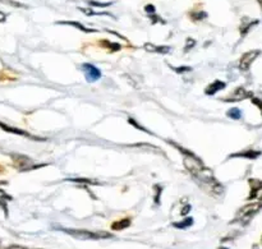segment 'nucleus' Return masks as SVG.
<instances>
[{
    "label": "nucleus",
    "mask_w": 262,
    "mask_h": 249,
    "mask_svg": "<svg viewBox=\"0 0 262 249\" xmlns=\"http://www.w3.org/2000/svg\"><path fill=\"white\" fill-rule=\"evenodd\" d=\"M61 232L82 240H99V239H107L112 235L107 233H95L89 232V230H79V229H61Z\"/></svg>",
    "instance_id": "1"
},
{
    "label": "nucleus",
    "mask_w": 262,
    "mask_h": 249,
    "mask_svg": "<svg viewBox=\"0 0 262 249\" xmlns=\"http://www.w3.org/2000/svg\"><path fill=\"white\" fill-rule=\"evenodd\" d=\"M262 209V203H248L243 206L242 209L238 211L237 217L234 219L235 222H241V224L246 225L252 220V217L257 214Z\"/></svg>",
    "instance_id": "2"
},
{
    "label": "nucleus",
    "mask_w": 262,
    "mask_h": 249,
    "mask_svg": "<svg viewBox=\"0 0 262 249\" xmlns=\"http://www.w3.org/2000/svg\"><path fill=\"white\" fill-rule=\"evenodd\" d=\"M261 51L260 50H251V51H247V53H245L242 55V58H241L239 60V69L243 72H247L248 69L251 68V65H252L253 61L257 59V56L260 55Z\"/></svg>",
    "instance_id": "3"
},
{
    "label": "nucleus",
    "mask_w": 262,
    "mask_h": 249,
    "mask_svg": "<svg viewBox=\"0 0 262 249\" xmlns=\"http://www.w3.org/2000/svg\"><path fill=\"white\" fill-rule=\"evenodd\" d=\"M82 69H83L84 77H86L87 82L92 83V82H96L101 78V72H100L99 68L94 65V64L84 63L82 64Z\"/></svg>",
    "instance_id": "4"
},
{
    "label": "nucleus",
    "mask_w": 262,
    "mask_h": 249,
    "mask_svg": "<svg viewBox=\"0 0 262 249\" xmlns=\"http://www.w3.org/2000/svg\"><path fill=\"white\" fill-rule=\"evenodd\" d=\"M250 97H252V92L247 91L245 87H238V88H235L234 91L229 95V96L225 97V99H223V101L224 102H235V101H242V100H245V99H250Z\"/></svg>",
    "instance_id": "5"
},
{
    "label": "nucleus",
    "mask_w": 262,
    "mask_h": 249,
    "mask_svg": "<svg viewBox=\"0 0 262 249\" xmlns=\"http://www.w3.org/2000/svg\"><path fill=\"white\" fill-rule=\"evenodd\" d=\"M13 160H14L15 166H17L20 171H27V170H31V169L37 168V166L32 165L33 163L31 161V159L27 157V156L15 155V156H13Z\"/></svg>",
    "instance_id": "6"
},
{
    "label": "nucleus",
    "mask_w": 262,
    "mask_h": 249,
    "mask_svg": "<svg viewBox=\"0 0 262 249\" xmlns=\"http://www.w3.org/2000/svg\"><path fill=\"white\" fill-rule=\"evenodd\" d=\"M0 128H2L3 130H5V132L8 133H12V134H17V135H22V137H27V138H31V140H35V141H43V138H40V137H35V135L30 134V133L25 132V130L22 129H18V128H13V127H9V125L4 124V123L0 122Z\"/></svg>",
    "instance_id": "7"
},
{
    "label": "nucleus",
    "mask_w": 262,
    "mask_h": 249,
    "mask_svg": "<svg viewBox=\"0 0 262 249\" xmlns=\"http://www.w3.org/2000/svg\"><path fill=\"white\" fill-rule=\"evenodd\" d=\"M225 87H227V83H225V82L216 79V81H214L212 83H210L209 86L206 87V89H205V94L209 95V96H212V95H215L216 92L224 89Z\"/></svg>",
    "instance_id": "8"
},
{
    "label": "nucleus",
    "mask_w": 262,
    "mask_h": 249,
    "mask_svg": "<svg viewBox=\"0 0 262 249\" xmlns=\"http://www.w3.org/2000/svg\"><path fill=\"white\" fill-rule=\"evenodd\" d=\"M250 186H251V193L248 199H253L256 197H258L260 192L262 191V182L258 180V179H251L250 180Z\"/></svg>",
    "instance_id": "9"
},
{
    "label": "nucleus",
    "mask_w": 262,
    "mask_h": 249,
    "mask_svg": "<svg viewBox=\"0 0 262 249\" xmlns=\"http://www.w3.org/2000/svg\"><path fill=\"white\" fill-rule=\"evenodd\" d=\"M145 50L148 53H158V54H168L170 51V46H156L154 43H145Z\"/></svg>",
    "instance_id": "10"
},
{
    "label": "nucleus",
    "mask_w": 262,
    "mask_h": 249,
    "mask_svg": "<svg viewBox=\"0 0 262 249\" xmlns=\"http://www.w3.org/2000/svg\"><path fill=\"white\" fill-rule=\"evenodd\" d=\"M261 155L260 151H253V150H248V151H242V152H237V153H233L230 155L229 157H246V159H257L258 156Z\"/></svg>",
    "instance_id": "11"
},
{
    "label": "nucleus",
    "mask_w": 262,
    "mask_h": 249,
    "mask_svg": "<svg viewBox=\"0 0 262 249\" xmlns=\"http://www.w3.org/2000/svg\"><path fill=\"white\" fill-rule=\"evenodd\" d=\"M129 225H130V220L129 219H123V220H119V221L113 222L112 229L113 230H123V229H127Z\"/></svg>",
    "instance_id": "12"
},
{
    "label": "nucleus",
    "mask_w": 262,
    "mask_h": 249,
    "mask_svg": "<svg viewBox=\"0 0 262 249\" xmlns=\"http://www.w3.org/2000/svg\"><path fill=\"white\" fill-rule=\"evenodd\" d=\"M59 25H69V26H73V27H76V28H78V30H81V31H83V32H96V31L95 30H91V28H87V27H84L83 25H81V23H78V22H59Z\"/></svg>",
    "instance_id": "13"
},
{
    "label": "nucleus",
    "mask_w": 262,
    "mask_h": 249,
    "mask_svg": "<svg viewBox=\"0 0 262 249\" xmlns=\"http://www.w3.org/2000/svg\"><path fill=\"white\" fill-rule=\"evenodd\" d=\"M67 182H73V183H82L87 184V186H99V183L91 179H83V178H73V179H67Z\"/></svg>",
    "instance_id": "14"
},
{
    "label": "nucleus",
    "mask_w": 262,
    "mask_h": 249,
    "mask_svg": "<svg viewBox=\"0 0 262 249\" xmlns=\"http://www.w3.org/2000/svg\"><path fill=\"white\" fill-rule=\"evenodd\" d=\"M101 45L104 46V48L109 49L110 51H118V50H120V49H122V46H120L119 43L110 42V41H107V40H102Z\"/></svg>",
    "instance_id": "15"
},
{
    "label": "nucleus",
    "mask_w": 262,
    "mask_h": 249,
    "mask_svg": "<svg viewBox=\"0 0 262 249\" xmlns=\"http://www.w3.org/2000/svg\"><path fill=\"white\" fill-rule=\"evenodd\" d=\"M227 115L233 120H238L242 118V112H241V110L238 109V107H233V109H230L229 111L227 112Z\"/></svg>",
    "instance_id": "16"
},
{
    "label": "nucleus",
    "mask_w": 262,
    "mask_h": 249,
    "mask_svg": "<svg viewBox=\"0 0 262 249\" xmlns=\"http://www.w3.org/2000/svg\"><path fill=\"white\" fill-rule=\"evenodd\" d=\"M192 224H193V219H192V217H187V219L184 220V221L176 222V224H174V227L178 228V229H186V228L191 227Z\"/></svg>",
    "instance_id": "17"
},
{
    "label": "nucleus",
    "mask_w": 262,
    "mask_h": 249,
    "mask_svg": "<svg viewBox=\"0 0 262 249\" xmlns=\"http://www.w3.org/2000/svg\"><path fill=\"white\" fill-rule=\"evenodd\" d=\"M257 23H258V20H251V22L247 23L246 26L245 25L241 26V35H242V36L247 35V32L251 30V27H252V26H255V25H257Z\"/></svg>",
    "instance_id": "18"
},
{
    "label": "nucleus",
    "mask_w": 262,
    "mask_h": 249,
    "mask_svg": "<svg viewBox=\"0 0 262 249\" xmlns=\"http://www.w3.org/2000/svg\"><path fill=\"white\" fill-rule=\"evenodd\" d=\"M207 14L205 12H199V13H191V18L193 20H202L204 18H206Z\"/></svg>",
    "instance_id": "19"
},
{
    "label": "nucleus",
    "mask_w": 262,
    "mask_h": 249,
    "mask_svg": "<svg viewBox=\"0 0 262 249\" xmlns=\"http://www.w3.org/2000/svg\"><path fill=\"white\" fill-rule=\"evenodd\" d=\"M155 191H156L155 202H156V205H159V203H160V196H161V192H163V187L155 186Z\"/></svg>",
    "instance_id": "20"
},
{
    "label": "nucleus",
    "mask_w": 262,
    "mask_h": 249,
    "mask_svg": "<svg viewBox=\"0 0 262 249\" xmlns=\"http://www.w3.org/2000/svg\"><path fill=\"white\" fill-rule=\"evenodd\" d=\"M177 73H187V72H191V66H178V68H173Z\"/></svg>",
    "instance_id": "21"
},
{
    "label": "nucleus",
    "mask_w": 262,
    "mask_h": 249,
    "mask_svg": "<svg viewBox=\"0 0 262 249\" xmlns=\"http://www.w3.org/2000/svg\"><path fill=\"white\" fill-rule=\"evenodd\" d=\"M252 104L256 105V106L261 110V114H262V100L257 99V97H252Z\"/></svg>",
    "instance_id": "22"
},
{
    "label": "nucleus",
    "mask_w": 262,
    "mask_h": 249,
    "mask_svg": "<svg viewBox=\"0 0 262 249\" xmlns=\"http://www.w3.org/2000/svg\"><path fill=\"white\" fill-rule=\"evenodd\" d=\"M194 45H196V41L192 40V38H188V40H187V46H186V48H184V51H188L189 49L193 48Z\"/></svg>",
    "instance_id": "23"
},
{
    "label": "nucleus",
    "mask_w": 262,
    "mask_h": 249,
    "mask_svg": "<svg viewBox=\"0 0 262 249\" xmlns=\"http://www.w3.org/2000/svg\"><path fill=\"white\" fill-rule=\"evenodd\" d=\"M128 122H129V124H132V125H135V127H137L138 129H141V130H145V132H147L148 134H151V133L148 132L147 129H145V128H143L142 125H138V124H137V122H135V120H133V119H128Z\"/></svg>",
    "instance_id": "24"
},
{
    "label": "nucleus",
    "mask_w": 262,
    "mask_h": 249,
    "mask_svg": "<svg viewBox=\"0 0 262 249\" xmlns=\"http://www.w3.org/2000/svg\"><path fill=\"white\" fill-rule=\"evenodd\" d=\"M90 5H94V7H107V5H110V3H96V2H89Z\"/></svg>",
    "instance_id": "25"
},
{
    "label": "nucleus",
    "mask_w": 262,
    "mask_h": 249,
    "mask_svg": "<svg viewBox=\"0 0 262 249\" xmlns=\"http://www.w3.org/2000/svg\"><path fill=\"white\" fill-rule=\"evenodd\" d=\"M145 10L151 14V13H155V7H154V5H146Z\"/></svg>",
    "instance_id": "26"
},
{
    "label": "nucleus",
    "mask_w": 262,
    "mask_h": 249,
    "mask_svg": "<svg viewBox=\"0 0 262 249\" xmlns=\"http://www.w3.org/2000/svg\"><path fill=\"white\" fill-rule=\"evenodd\" d=\"M189 210H191V206H189V205H186V209L182 210V215H183V216H186V215L189 212Z\"/></svg>",
    "instance_id": "27"
},
{
    "label": "nucleus",
    "mask_w": 262,
    "mask_h": 249,
    "mask_svg": "<svg viewBox=\"0 0 262 249\" xmlns=\"http://www.w3.org/2000/svg\"><path fill=\"white\" fill-rule=\"evenodd\" d=\"M5 18H7V15H5L4 13H3V12H0V23H2V22H4V20H5Z\"/></svg>",
    "instance_id": "28"
},
{
    "label": "nucleus",
    "mask_w": 262,
    "mask_h": 249,
    "mask_svg": "<svg viewBox=\"0 0 262 249\" xmlns=\"http://www.w3.org/2000/svg\"><path fill=\"white\" fill-rule=\"evenodd\" d=\"M258 2V4H260V7H261V9H262V0H257Z\"/></svg>",
    "instance_id": "29"
},
{
    "label": "nucleus",
    "mask_w": 262,
    "mask_h": 249,
    "mask_svg": "<svg viewBox=\"0 0 262 249\" xmlns=\"http://www.w3.org/2000/svg\"><path fill=\"white\" fill-rule=\"evenodd\" d=\"M219 249H228V248H224V247H222V248H219Z\"/></svg>",
    "instance_id": "30"
}]
</instances>
